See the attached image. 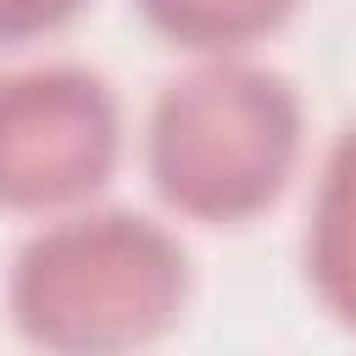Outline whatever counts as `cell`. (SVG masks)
Listing matches in <instances>:
<instances>
[{
    "instance_id": "277c9868",
    "label": "cell",
    "mask_w": 356,
    "mask_h": 356,
    "mask_svg": "<svg viewBox=\"0 0 356 356\" xmlns=\"http://www.w3.org/2000/svg\"><path fill=\"white\" fill-rule=\"evenodd\" d=\"M300 261H306V284L317 306L339 328L356 334V122L339 128L334 145L323 150Z\"/></svg>"
},
{
    "instance_id": "3957f363",
    "label": "cell",
    "mask_w": 356,
    "mask_h": 356,
    "mask_svg": "<svg viewBox=\"0 0 356 356\" xmlns=\"http://www.w3.org/2000/svg\"><path fill=\"white\" fill-rule=\"evenodd\" d=\"M122 161V106L78 61L0 72V211L56 217L89 206Z\"/></svg>"
},
{
    "instance_id": "5b68a950",
    "label": "cell",
    "mask_w": 356,
    "mask_h": 356,
    "mask_svg": "<svg viewBox=\"0 0 356 356\" xmlns=\"http://www.w3.org/2000/svg\"><path fill=\"white\" fill-rule=\"evenodd\" d=\"M134 6L161 39L195 56H217V50H250L256 39L284 28V17L300 0H134Z\"/></svg>"
},
{
    "instance_id": "6da1fadb",
    "label": "cell",
    "mask_w": 356,
    "mask_h": 356,
    "mask_svg": "<svg viewBox=\"0 0 356 356\" xmlns=\"http://www.w3.org/2000/svg\"><path fill=\"white\" fill-rule=\"evenodd\" d=\"M189 300L178 234L145 211L72 206L44 217L11 256V328L61 356H117L156 345Z\"/></svg>"
},
{
    "instance_id": "7a4b0ae2",
    "label": "cell",
    "mask_w": 356,
    "mask_h": 356,
    "mask_svg": "<svg viewBox=\"0 0 356 356\" xmlns=\"http://www.w3.org/2000/svg\"><path fill=\"white\" fill-rule=\"evenodd\" d=\"M306 111L284 72L245 50L195 56L145 111V172L189 222H245L295 178Z\"/></svg>"
},
{
    "instance_id": "8992f818",
    "label": "cell",
    "mask_w": 356,
    "mask_h": 356,
    "mask_svg": "<svg viewBox=\"0 0 356 356\" xmlns=\"http://www.w3.org/2000/svg\"><path fill=\"white\" fill-rule=\"evenodd\" d=\"M83 11V0H0V44H28L56 28H67Z\"/></svg>"
}]
</instances>
